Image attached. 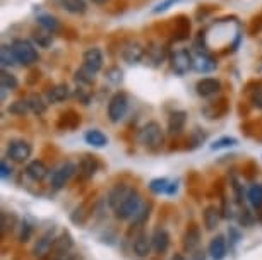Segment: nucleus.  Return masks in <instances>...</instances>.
I'll return each mask as SVG.
<instances>
[{
	"instance_id": "obj_32",
	"label": "nucleus",
	"mask_w": 262,
	"mask_h": 260,
	"mask_svg": "<svg viewBox=\"0 0 262 260\" xmlns=\"http://www.w3.org/2000/svg\"><path fill=\"white\" fill-rule=\"evenodd\" d=\"M33 40L39 48H48V46H52V43H53V33L47 31V29H43V28L36 29V31H33Z\"/></svg>"
},
{
	"instance_id": "obj_36",
	"label": "nucleus",
	"mask_w": 262,
	"mask_h": 260,
	"mask_svg": "<svg viewBox=\"0 0 262 260\" xmlns=\"http://www.w3.org/2000/svg\"><path fill=\"white\" fill-rule=\"evenodd\" d=\"M19 86V81L14 74L7 72L6 68L0 74V89H6V91H14Z\"/></svg>"
},
{
	"instance_id": "obj_20",
	"label": "nucleus",
	"mask_w": 262,
	"mask_h": 260,
	"mask_svg": "<svg viewBox=\"0 0 262 260\" xmlns=\"http://www.w3.org/2000/svg\"><path fill=\"white\" fill-rule=\"evenodd\" d=\"M48 173H50V170L41 159H34L26 166V176H29L34 181H43L48 176Z\"/></svg>"
},
{
	"instance_id": "obj_42",
	"label": "nucleus",
	"mask_w": 262,
	"mask_h": 260,
	"mask_svg": "<svg viewBox=\"0 0 262 260\" xmlns=\"http://www.w3.org/2000/svg\"><path fill=\"white\" fill-rule=\"evenodd\" d=\"M105 77L110 82H113V84H118V82H122V79H123V72L118 67H110L106 70Z\"/></svg>"
},
{
	"instance_id": "obj_45",
	"label": "nucleus",
	"mask_w": 262,
	"mask_h": 260,
	"mask_svg": "<svg viewBox=\"0 0 262 260\" xmlns=\"http://www.w3.org/2000/svg\"><path fill=\"white\" fill-rule=\"evenodd\" d=\"M76 98L82 101V105H90V94L86 92V87H84V86H77Z\"/></svg>"
},
{
	"instance_id": "obj_11",
	"label": "nucleus",
	"mask_w": 262,
	"mask_h": 260,
	"mask_svg": "<svg viewBox=\"0 0 262 260\" xmlns=\"http://www.w3.org/2000/svg\"><path fill=\"white\" fill-rule=\"evenodd\" d=\"M72 247H74V240L71 237V233L63 231L62 234H58V237H57L55 243H53V248H52L50 255L55 260H60V258L66 257V255L71 253Z\"/></svg>"
},
{
	"instance_id": "obj_6",
	"label": "nucleus",
	"mask_w": 262,
	"mask_h": 260,
	"mask_svg": "<svg viewBox=\"0 0 262 260\" xmlns=\"http://www.w3.org/2000/svg\"><path fill=\"white\" fill-rule=\"evenodd\" d=\"M170 65L177 76H185L194 68V58L189 50H177L170 55Z\"/></svg>"
},
{
	"instance_id": "obj_25",
	"label": "nucleus",
	"mask_w": 262,
	"mask_h": 260,
	"mask_svg": "<svg viewBox=\"0 0 262 260\" xmlns=\"http://www.w3.org/2000/svg\"><path fill=\"white\" fill-rule=\"evenodd\" d=\"M149 190L152 194H166V195H171L177 192V183L175 181H170L166 178H155L151 180L149 183Z\"/></svg>"
},
{
	"instance_id": "obj_13",
	"label": "nucleus",
	"mask_w": 262,
	"mask_h": 260,
	"mask_svg": "<svg viewBox=\"0 0 262 260\" xmlns=\"http://www.w3.org/2000/svg\"><path fill=\"white\" fill-rule=\"evenodd\" d=\"M98 168H100V163H98L96 156H90L84 154L81 159H79L77 164V173L82 180H90L96 175Z\"/></svg>"
},
{
	"instance_id": "obj_8",
	"label": "nucleus",
	"mask_w": 262,
	"mask_h": 260,
	"mask_svg": "<svg viewBox=\"0 0 262 260\" xmlns=\"http://www.w3.org/2000/svg\"><path fill=\"white\" fill-rule=\"evenodd\" d=\"M55 231H57L55 228H48L47 231L36 240V243H34V247H33V253L36 255V257L50 255L52 248H53V243H55V240H57Z\"/></svg>"
},
{
	"instance_id": "obj_28",
	"label": "nucleus",
	"mask_w": 262,
	"mask_h": 260,
	"mask_svg": "<svg viewBox=\"0 0 262 260\" xmlns=\"http://www.w3.org/2000/svg\"><path fill=\"white\" fill-rule=\"evenodd\" d=\"M84 140H86V144H90L93 147H98V149H101V147H105L108 144V137L98 129L88 130L86 134H84Z\"/></svg>"
},
{
	"instance_id": "obj_16",
	"label": "nucleus",
	"mask_w": 262,
	"mask_h": 260,
	"mask_svg": "<svg viewBox=\"0 0 262 260\" xmlns=\"http://www.w3.org/2000/svg\"><path fill=\"white\" fill-rule=\"evenodd\" d=\"M166 58V50L165 46L160 45V43H151L149 46L146 48V57L144 60L147 65L151 67H160Z\"/></svg>"
},
{
	"instance_id": "obj_43",
	"label": "nucleus",
	"mask_w": 262,
	"mask_h": 260,
	"mask_svg": "<svg viewBox=\"0 0 262 260\" xmlns=\"http://www.w3.org/2000/svg\"><path fill=\"white\" fill-rule=\"evenodd\" d=\"M250 103L257 110H262V84L257 86L255 89L250 92Z\"/></svg>"
},
{
	"instance_id": "obj_33",
	"label": "nucleus",
	"mask_w": 262,
	"mask_h": 260,
	"mask_svg": "<svg viewBox=\"0 0 262 260\" xmlns=\"http://www.w3.org/2000/svg\"><path fill=\"white\" fill-rule=\"evenodd\" d=\"M247 199H249L250 205L257 210L262 209V185L254 183L247 192Z\"/></svg>"
},
{
	"instance_id": "obj_4",
	"label": "nucleus",
	"mask_w": 262,
	"mask_h": 260,
	"mask_svg": "<svg viewBox=\"0 0 262 260\" xmlns=\"http://www.w3.org/2000/svg\"><path fill=\"white\" fill-rule=\"evenodd\" d=\"M137 192V188L130 187V185H125V183H118L115 187L110 188V192H108V205H110V209L113 212H117V210H120L125 202L128 199L132 197Z\"/></svg>"
},
{
	"instance_id": "obj_9",
	"label": "nucleus",
	"mask_w": 262,
	"mask_h": 260,
	"mask_svg": "<svg viewBox=\"0 0 262 260\" xmlns=\"http://www.w3.org/2000/svg\"><path fill=\"white\" fill-rule=\"evenodd\" d=\"M144 57H146V48L139 41H128L122 50L123 62H127L128 65H137L139 62L144 60Z\"/></svg>"
},
{
	"instance_id": "obj_40",
	"label": "nucleus",
	"mask_w": 262,
	"mask_h": 260,
	"mask_svg": "<svg viewBox=\"0 0 262 260\" xmlns=\"http://www.w3.org/2000/svg\"><path fill=\"white\" fill-rule=\"evenodd\" d=\"M29 110V105H28V100L26 101H14L11 106H9V113L11 115H16V116H23L26 115Z\"/></svg>"
},
{
	"instance_id": "obj_18",
	"label": "nucleus",
	"mask_w": 262,
	"mask_h": 260,
	"mask_svg": "<svg viewBox=\"0 0 262 260\" xmlns=\"http://www.w3.org/2000/svg\"><path fill=\"white\" fill-rule=\"evenodd\" d=\"M151 245L156 253H165L170 247V233L165 228H156L151 234Z\"/></svg>"
},
{
	"instance_id": "obj_41",
	"label": "nucleus",
	"mask_w": 262,
	"mask_h": 260,
	"mask_svg": "<svg viewBox=\"0 0 262 260\" xmlns=\"http://www.w3.org/2000/svg\"><path fill=\"white\" fill-rule=\"evenodd\" d=\"M182 2V0H163V2H160L158 6L152 7V14H163V12H166V11H170L171 7H175L177 4Z\"/></svg>"
},
{
	"instance_id": "obj_17",
	"label": "nucleus",
	"mask_w": 262,
	"mask_h": 260,
	"mask_svg": "<svg viewBox=\"0 0 262 260\" xmlns=\"http://www.w3.org/2000/svg\"><path fill=\"white\" fill-rule=\"evenodd\" d=\"M217 68V62L209 53H197L194 57V70L199 74H209Z\"/></svg>"
},
{
	"instance_id": "obj_38",
	"label": "nucleus",
	"mask_w": 262,
	"mask_h": 260,
	"mask_svg": "<svg viewBox=\"0 0 262 260\" xmlns=\"http://www.w3.org/2000/svg\"><path fill=\"white\" fill-rule=\"evenodd\" d=\"M16 224H17L16 214L9 212V210H4L2 212V237H7V233L12 231Z\"/></svg>"
},
{
	"instance_id": "obj_27",
	"label": "nucleus",
	"mask_w": 262,
	"mask_h": 260,
	"mask_svg": "<svg viewBox=\"0 0 262 260\" xmlns=\"http://www.w3.org/2000/svg\"><path fill=\"white\" fill-rule=\"evenodd\" d=\"M60 7L69 14H74V16H82L84 12L88 11V4L86 0H58Z\"/></svg>"
},
{
	"instance_id": "obj_22",
	"label": "nucleus",
	"mask_w": 262,
	"mask_h": 260,
	"mask_svg": "<svg viewBox=\"0 0 262 260\" xmlns=\"http://www.w3.org/2000/svg\"><path fill=\"white\" fill-rule=\"evenodd\" d=\"M221 219V209L216 207V205H207L202 212V223H204V228L207 231H214L220 224Z\"/></svg>"
},
{
	"instance_id": "obj_7",
	"label": "nucleus",
	"mask_w": 262,
	"mask_h": 260,
	"mask_svg": "<svg viewBox=\"0 0 262 260\" xmlns=\"http://www.w3.org/2000/svg\"><path fill=\"white\" fill-rule=\"evenodd\" d=\"M74 173H77V166L74 164V163H71V161H67V163L60 164L52 173V180H50L52 188L53 190H62L69 183V181H71Z\"/></svg>"
},
{
	"instance_id": "obj_5",
	"label": "nucleus",
	"mask_w": 262,
	"mask_h": 260,
	"mask_svg": "<svg viewBox=\"0 0 262 260\" xmlns=\"http://www.w3.org/2000/svg\"><path fill=\"white\" fill-rule=\"evenodd\" d=\"M33 146L24 139H14L7 146V158H11L14 163H24L31 158Z\"/></svg>"
},
{
	"instance_id": "obj_15",
	"label": "nucleus",
	"mask_w": 262,
	"mask_h": 260,
	"mask_svg": "<svg viewBox=\"0 0 262 260\" xmlns=\"http://www.w3.org/2000/svg\"><path fill=\"white\" fill-rule=\"evenodd\" d=\"M197 94L202 98H212L221 91V81L214 77H204L195 84Z\"/></svg>"
},
{
	"instance_id": "obj_1",
	"label": "nucleus",
	"mask_w": 262,
	"mask_h": 260,
	"mask_svg": "<svg viewBox=\"0 0 262 260\" xmlns=\"http://www.w3.org/2000/svg\"><path fill=\"white\" fill-rule=\"evenodd\" d=\"M137 139L149 151L161 149L163 144H165V134H163V129L158 122H147V124L142 125L137 132Z\"/></svg>"
},
{
	"instance_id": "obj_49",
	"label": "nucleus",
	"mask_w": 262,
	"mask_h": 260,
	"mask_svg": "<svg viewBox=\"0 0 262 260\" xmlns=\"http://www.w3.org/2000/svg\"><path fill=\"white\" fill-rule=\"evenodd\" d=\"M91 2H93V4H96V6H105L108 0H91Z\"/></svg>"
},
{
	"instance_id": "obj_3",
	"label": "nucleus",
	"mask_w": 262,
	"mask_h": 260,
	"mask_svg": "<svg viewBox=\"0 0 262 260\" xmlns=\"http://www.w3.org/2000/svg\"><path fill=\"white\" fill-rule=\"evenodd\" d=\"M128 111V98L125 92L118 91L115 92L110 101H108V106H106V113H108V120L112 122V124H118V122H122L125 119Z\"/></svg>"
},
{
	"instance_id": "obj_14",
	"label": "nucleus",
	"mask_w": 262,
	"mask_h": 260,
	"mask_svg": "<svg viewBox=\"0 0 262 260\" xmlns=\"http://www.w3.org/2000/svg\"><path fill=\"white\" fill-rule=\"evenodd\" d=\"M82 67H86L88 70L98 74L103 67V53L100 48H90L84 52L82 55Z\"/></svg>"
},
{
	"instance_id": "obj_12",
	"label": "nucleus",
	"mask_w": 262,
	"mask_h": 260,
	"mask_svg": "<svg viewBox=\"0 0 262 260\" xmlns=\"http://www.w3.org/2000/svg\"><path fill=\"white\" fill-rule=\"evenodd\" d=\"M201 228L197 226L195 223H190V226L185 229L184 238H182V245H184V250L189 253H194L199 250L201 247Z\"/></svg>"
},
{
	"instance_id": "obj_19",
	"label": "nucleus",
	"mask_w": 262,
	"mask_h": 260,
	"mask_svg": "<svg viewBox=\"0 0 262 260\" xmlns=\"http://www.w3.org/2000/svg\"><path fill=\"white\" fill-rule=\"evenodd\" d=\"M81 125V115L74 110H67L58 116V122H57V127L60 130H76L77 127Z\"/></svg>"
},
{
	"instance_id": "obj_21",
	"label": "nucleus",
	"mask_w": 262,
	"mask_h": 260,
	"mask_svg": "<svg viewBox=\"0 0 262 260\" xmlns=\"http://www.w3.org/2000/svg\"><path fill=\"white\" fill-rule=\"evenodd\" d=\"M185 124H187V113L184 110H179V111H173V113L168 116V132L171 135H179L184 132L185 129Z\"/></svg>"
},
{
	"instance_id": "obj_29",
	"label": "nucleus",
	"mask_w": 262,
	"mask_h": 260,
	"mask_svg": "<svg viewBox=\"0 0 262 260\" xmlns=\"http://www.w3.org/2000/svg\"><path fill=\"white\" fill-rule=\"evenodd\" d=\"M36 22H38V26L39 28H43V29H47V31H50V33H58L62 29V24L60 21L55 17V16H50V14H41V16H38L36 19Z\"/></svg>"
},
{
	"instance_id": "obj_10",
	"label": "nucleus",
	"mask_w": 262,
	"mask_h": 260,
	"mask_svg": "<svg viewBox=\"0 0 262 260\" xmlns=\"http://www.w3.org/2000/svg\"><path fill=\"white\" fill-rule=\"evenodd\" d=\"M228 108H230L228 100H226V98H220V100H216V101L207 103V105L202 108V113H204L207 120H220L228 113Z\"/></svg>"
},
{
	"instance_id": "obj_46",
	"label": "nucleus",
	"mask_w": 262,
	"mask_h": 260,
	"mask_svg": "<svg viewBox=\"0 0 262 260\" xmlns=\"http://www.w3.org/2000/svg\"><path fill=\"white\" fill-rule=\"evenodd\" d=\"M259 31H262V16L254 17V19H252V22H250V33L255 34Z\"/></svg>"
},
{
	"instance_id": "obj_30",
	"label": "nucleus",
	"mask_w": 262,
	"mask_h": 260,
	"mask_svg": "<svg viewBox=\"0 0 262 260\" xmlns=\"http://www.w3.org/2000/svg\"><path fill=\"white\" fill-rule=\"evenodd\" d=\"M69 96H71V89H69L67 84H57L47 92L48 103H62V101H66Z\"/></svg>"
},
{
	"instance_id": "obj_23",
	"label": "nucleus",
	"mask_w": 262,
	"mask_h": 260,
	"mask_svg": "<svg viewBox=\"0 0 262 260\" xmlns=\"http://www.w3.org/2000/svg\"><path fill=\"white\" fill-rule=\"evenodd\" d=\"M228 253V245H226V238L223 234H217L211 240L209 243V255L212 260H223Z\"/></svg>"
},
{
	"instance_id": "obj_35",
	"label": "nucleus",
	"mask_w": 262,
	"mask_h": 260,
	"mask_svg": "<svg viewBox=\"0 0 262 260\" xmlns=\"http://www.w3.org/2000/svg\"><path fill=\"white\" fill-rule=\"evenodd\" d=\"M28 105H29V110L33 111L34 115H45L47 111V103L39 94H31L28 98Z\"/></svg>"
},
{
	"instance_id": "obj_47",
	"label": "nucleus",
	"mask_w": 262,
	"mask_h": 260,
	"mask_svg": "<svg viewBox=\"0 0 262 260\" xmlns=\"http://www.w3.org/2000/svg\"><path fill=\"white\" fill-rule=\"evenodd\" d=\"M0 175H2V178H4V180H7L9 176L12 175V168L9 166V163H7L6 159H2V173H0Z\"/></svg>"
},
{
	"instance_id": "obj_2",
	"label": "nucleus",
	"mask_w": 262,
	"mask_h": 260,
	"mask_svg": "<svg viewBox=\"0 0 262 260\" xmlns=\"http://www.w3.org/2000/svg\"><path fill=\"white\" fill-rule=\"evenodd\" d=\"M11 46H12V52H14V55H16V60H17L19 65L31 67L39 60V53L31 41L23 40V38H17V40L12 41Z\"/></svg>"
},
{
	"instance_id": "obj_39",
	"label": "nucleus",
	"mask_w": 262,
	"mask_h": 260,
	"mask_svg": "<svg viewBox=\"0 0 262 260\" xmlns=\"http://www.w3.org/2000/svg\"><path fill=\"white\" fill-rule=\"evenodd\" d=\"M235 146H238V140H236L235 137L226 135V137H220L217 140L212 142L211 149L212 151H221V149H230V147H235Z\"/></svg>"
},
{
	"instance_id": "obj_34",
	"label": "nucleus",
	"mask_w": 262,
	"mask_h": 260,
	"mask_svg": "<svg viewBox=\"0 0 262 260\" xmlns=\"http://www.w3.org/2000/svg\"><path fill=\"white\" fill-rule=\"evenodd\" d=\"M90 210H91V200H84L81 205H77L76 210H74V214L71 216L72 223L82 224L84 221L88 219V216H90Z\"/></svg>"
},
{
	"instance_id": "obj_37",
	"label": "nucleus",
	"mask_w": 262,
	"mask_h": 260,
	"mask_svg": "<svg viewBox=\"0 0 262 260\" xmlns=\"http://www.w3.org/2000/svg\"><path fill=\"white\" fill-rule=\"evenodd\" d=\"M0 63H2L4 68L14 67L17 63L16 55H14V52H12V46H7V45L2 46V50H0Z\"/></svg>"
},
{
	"instance_id": "obj_31",
	"label": "nucleus",
	"mask_w": 262,
	"mask_h": 260,
	"mask_svg": "<svg viewBox=\"0 0 262 260\" xmlns=\"http://www.w3.org/2000/svg\"><path fill=\"white\" fill-rule=\"evenodd\" d=\"M74 79H76L77 86H84V87H86V86H93V84H95V81H96V74L91 72V70H88L86 67H81L76 72Z\"/></svg>"
},
{
	"instance_id": "obj_24",
	"label": "nucleus",
	"mask_w": 262,
	"mask_h": 260,
	"mask_svg": "<svg viewBox=\"0 0 262 260\" xmlns=\"http://www.w3.org/2000/svg\"><path fill=\"white\" fill-rule=\"evenodd\" d=\"M190 36V19L187 16H179L175 21V31H173V40L185 41Z\"/></svg>"
},
{
	"instance_id": "obj_26",
	"label": "nucleus",
	"mask_w": 262,
	"mask_h": 260,
	"mask_svg": "<svg viewBox=\"0 0 262 260\" xmlns=\"http://www.w3.org/2000/svg\"><path fill=\"white\" fill-rule=\"evenodd\" d=\"M132 248H134V252L137 257H147L152 248L151 245V238L147 237L146 233H139L137 237L134 238V243H132Z\"/></svg>"
},
{
	"instance_id": "obj_48",
	"label": "nucleus",
	"mask_w": 262,
	"mask_h": 260,
	"mask_svg": "<svg viewBox=\"0 0 262 260\" xmlns=\"http://www.w3.org/2000/svg\"><path fill=\"white\" fill-rule=\"evenodd\" d=\"M192 257H194V260H204V252H201V250H197V252L190 253Z\"/></svg>"
},
{
	"instance_id": "obj_44",
	"label": "nucleus",
	"mask_w": 262,
	"mask_h": 260,
	"mask_svg": "<svg viewBox=\"0 0 262 260\" xmlns=\"http://www.w3.org/2000/svg\"><path fill=\"white\" fill-rule=\"evenodd\" d=\"M31 234H33V226L24 221L23 226H21V233H19V240H21V242H29Z\"/></svg>"
},
{
	"instance_id": "obj_50",
	"label": "nucleus",
	"mask_w": 262,
	"mask_h": 260,
	"mask_svg": "<svg viewBox=\"0 0 262 260\" xmlns=\"http://www.w3.org/2000/svg\"><path fill=\"white\" fill-rule=\"evenodd\" d=\"M171 260H185V257H184V255H173Z\"/></svg>"
}]
</instances>
